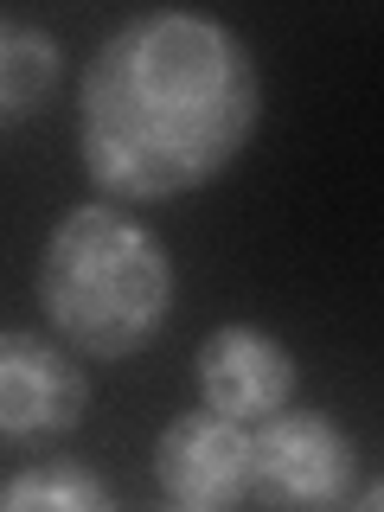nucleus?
<instances>
[{
  "mask_svg": "<svg viewBox=\"0 0 384 512\" xmlns=\"http://www.w3.org/2000/svg\"><path fill=\"white\" fill-rule=\"evenodd\" d=\"M90 410L84 359L39 327H0V448L39 455L77 436Z\"/></svg>",
  "mask_w": 384,
  "mask_h": 512,
  "instance_id": "obj_4",
  "label": "nucleus"
},
{
  "mask_svg": "<svg viewBox=\"0 0 384 512\" xmlns=\"http://www.w3.org/2000/svg\"><path fill=\"white\" fill-rule=\"evenodd\" d=\"M154 493L180 512L250 506V423L218 410H180L154 436Z\"/></svg>",
  "mask_w": 384,
  "mask_h": 512,
  "instance_id": "obj_5",
  "label": "nucleus"
},
{
  "mask_svg": "<svg viewBox=\"0 0 384 512\" xmlns=\"http://www.w3.org/2000/svg\"><path fill=\"white\" fill-rule=\"evenodd\" d=\"M250 500L256 506H352L359 500V442L333 410L282 404L250 423Z\"/></svg>",
  "mask_w": 384,
  "mask_h": 512,
  "instance_id": "obj_3",
  "label": "nucleus"
},
{
  "mask_svg": "<svg viewBox=\"0 0 384 512\" xmlns=\"http://www.w3.org/2000/svg\"><path fill=\"white\" fill-rule=\"evenodd\" d=\"M32 295H39L45 333H58L77 359L116 365L167 333L180 269L167 237L135 205L84 199L45 231Z\"/></svg>",
  "mask_w": 384,
  "mask_h": 512,
  "instance_id": "obj_2",
  "label": "nucleus"
},
{
  "mask_svg": "<svg viewBox=\"0 0 384 512\" xmlns=\"http://www.w3.org/2000/svg\"><path fill=\"white\" fill-rule=\"evenodd\" d=\"M58 64H64V45L52 39V32L0 13V135L20 128L32 109L52 96Z\"/></svg>",
  "mask_w": 384,
  "mask_h": 512,
  "instance_id": "obj_8",
  "label": "nucleus"
},
{
  "mask_svg": "<svg viewBox=\"0 0 384 512\" xmlns=\"http://www.w3.org/2000/svg\"><path fill=\"white\" fill-rule=\"evenodd\" d=\"M263 122L244 32L199 7L128 13L77 77V160L96 199L160 205L212 186Z\"/></svg>",
  "mask_w": 384,
  "mask_h": 512,
  "instance_id": "obj_1",
  "label": "nucleus"
},
{
  "mask_svg": "<svg viewBox=\"0 0 384 512\" xmlns=\"http://www.w3.org/2000/svg\"><path fill=\"white\" fill-rule=\"evenodd\" d=\"M0 506L7 512H109L116 506V487L84 455L39 448L32 461H20V468L0 480Z\"/></svg>",
  "mask_w": 384,
  "mask_h": 512,
  "instance_id": "obj_7",
  "label": "nucleus"
},
{
  "mask_svg": "<svg viewBox=\"0 0 384 512\" xmlns=\"http://www.w3.org/2000/svg\"><path fill=\"white\" fill-rule=\"evenodd\" d=\"M192 384H199L205 410L237 416V423H263L282 404H295L301 365L282 333L256 327V320H218L192 352Z\"/></svg>",
  "mask_w": 384,
  "mask_h": 512,
  "instance_id": "obj_6",
  "label": "nucleus"
}]
</instances>
